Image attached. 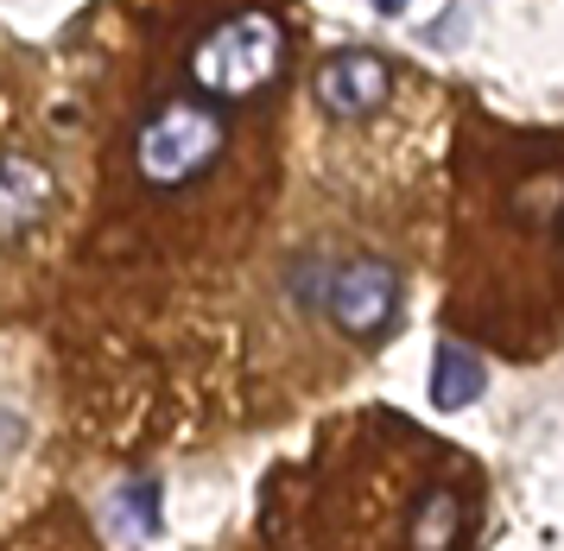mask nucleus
I'll use <instances>...</instances> for the list:
<instances>
[{
    "label": "nucleus",
    "instance_id": "obj_1",
    "mask_svg": "<svg viewBox=\"0 0 564 551\" xmlns=\"http://www.w3.org/2000/svg\"><path fill=\"white\" fill-rule=\"evenodd\" d=\"M292 299L305 311H324L336 336H349L361 349L387 343L400 329L406 279L387 253H349V260H299L292 267Z\"/></svg>",
    "mask_w": 564,
    "mask_h": 551
},
{
    "label": "nucleus",
    "instance_id": "obj_2",
    "mask_svg": "<svg viewBox=\"0 0 564 551\" xmlns=\"http://www.w3.org/2000/svg\"><path fill=\"white\" fill-rule=\"evenodd\" d=\"M229 152V115L204 96H165L133 127V172L153 191H191Z\"/></svg>",
    "mask_w": 564,
    "mask_h": 551
},
{
    "label": "nucleus",
    "instance_id": "obj_3",
    "mask_svg": "<svg viewBox=\"0 0 564 551\" xmlns=\"http://www.w3.org/2000/svg\"><path fill=\"white\" fill-rule=\"evenodd\" d=\"M285 71V25L273 13H229L191 45V83L204 101H254Z\"/></svg>",
    "mask_w": 564,
    "mask_h": 551
},
{
    "label": "nucleus",
    "instance_id": "obj_4",
    "mask_svg": "<svg viewBox=\"0 0 564 551\" xmlns=\"http://www.w3.org/2000/svg\"><path fill=\"white\" fill-rule=\"evenodd\" d=\"M311 101L330 121H368L393 101V64L381 51H336L330 64L311 76Z\"/></svg>",
    "mask_w": 564,
    "mask_h": 551
},
{
    "label": "nucleus",
    "instance_id": "obj_5",
    "mask_svg": "<svg viewBox=\"0 0 564 551\" xmlns=\"http://www.w3.org/2000/svg\"><path fill=\"white\" fill-rule=\"evenodd\" d=\"M52 197H57V184H52V172H45L39 159H26V152L0 159V248L26 241L32 228L45 223Z\"/></svg>",
    "mask_w": 564,
    "mask_h": 551
},
{
    "label": "nucleus",
    "instance_id": "obj_6",
    "mask_svg": "<svg viewBox=\"0 0 564 551\" xmlns=\"http://www.w3.org/2000/svg\"><path fill=\"white\" fill-rule=\"evenodd\" d=\"M463 527H469V501L457 482H432L419 488V501L406 507V551H457Z\"/></svg>",
    "mask_w": 564,
    "mask_h": 551
},
{
    "label": "nucleus",
    "instance_id": "obj_7",
    "mask_svg": "<svg viewBox=\"0 0 564 551\" xmlns=\"http://www.w3.org/2000/svg\"><path fill=\"white\" fill-rule=\"evenodd\" d=\"M432 406L437 412H469V406L488 393V361L463 343H437L432 349Z\"/></svg>",
    "mask_w": 564,
    "mask_h": 551
},
{
    "label": "nucleus",
    "instance_id": "obj_8",
    "mask_svg": "<svg viewBox=\"0 0 564 551\" xmlns=\"http://www.w3.org/2000/svg\"><path fill=\"white\" fill-rule=\"evenodd\" d=\"M115 520H128L133 539H159L165 532V488H159V476H133L115 488Z\"/></svg>",
    "mask_w": 564,
    "mask_h": 551
},
{
    "label": "nucleus",
    "instance_id": "obj_9",
    "mask_svg": "<svg viewBox=\"0 0 564 551\" xmlns=\"http://www.w3.org/2000/svg\"><path fill=\"white\" fill-rule=\"evenodd\" d=\"M368 7H375L381 20H393V13H406V0H368Z\"/></svg>",
    "mask_w": 564,
    "mask_h": 551
},
{
    "label": "nucleus",
    "instance_id": "obj_10",
    "mask_svg": "<svg viewBox=\"0 0 564 551\" xmlns=\"http://www.w3.org/2000/svg\"><path fill=\"white\" fill-rule=\"evenodd\" d=\"M558 248H564V203H558Z\"/></svg>",
    "mask_w": 564,
    "mask_h": 551
}]
</instances>
